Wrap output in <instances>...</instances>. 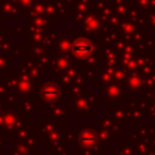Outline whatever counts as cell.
Listing matches in <instances>:
<instances>
[{"instance_id": "obj_1", "label": "cell", "mask_w": 155, "mask_h": 155, "mask_svg": "<svg viewBox=\"0 0 155 155\" xmlns=\"http://www.w3.org/2000/svg\"><path fill=\"white\" fill-rule=\"evenodd\" d=\"M72 52L76 54L78 57H87L93 52V45L86 38H79L74 42L72 45Z\"/></svg>"}, {"instance_id": "obj_2", "label": "cell", "mask_w": 155, "mask_h": 155, "mask_svg": "<svg viewBox=\"0 0 155 155\" xmlns=\"http://www.w3.org/2000/svg\"><path fill=\"white\" fill-rule=\"evenodd\" d=\"M42 95L45 99H49V101H53V99L57 98V95H59V90H57L56 86L51 84V86H46L45 88H44L42 91Z\"/></svg>"}, {"instance_id": "obj_3", "label": "cell", "mask_w": 155, "mask_h": 155, "mask_svg": "<svg viewBox=\"0 0 155 155\" xmlns=\"http://www.w3.org/2000/svg\"><path fill=\"white\" fill-rule=\"evenodd\" d=\"M80 142H82L83 146H86V147H90V146L95 144L97 137L94 136V135H83V136L80 137Z\"/></svg>"}]
</instances>
